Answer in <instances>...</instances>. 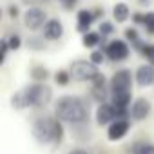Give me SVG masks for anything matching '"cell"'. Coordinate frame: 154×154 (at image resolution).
Wrapping results in <instances>:
<instances>
[{"mask_svg": "<svg viewBox=\"0 0 154 154\" xmlns=\"http://www.w3.org/2000/svg\"><path fill=\"white\" fill-rule=\"evenodd\" d=\"M93 15H94V20L96 22H102L103 20V17H105V11H103V8H93Z\"/></svg>", "mask_w": 154, "mask_h": 154, "instance_id": "obj_31", "label": "cell"}, {"mask_svg": "<svg viewBox=\"0 0 154 154\" xmlns=\"http://www.w3.org/2000/svg\"><path fill=\"white\" fill-rule=\"evenodd\" d=\"M69 72H71V78L74 82H93L96 76L102 72L98 69V65H94L91 60H72L69 65Z\"/></svg>", "mask_w": 154, "mask_h": 154, "instance_id": "obj_5", "label": "cell"}, {"mask_svg": "<svg viewBox=\"0 0 154 154\" xmlns=\"http://www.w3.org/2000/svg\"><path fill=\"white\" fill-rule=\"evenodd\" d=\"M94 120H96V125H98V127H109L112 122L118 120L116 107H114L111 102L98 105L96 111H94Z\"/></svg>", "mask_w": 154, "mask_h": 154, "instance_id": "obj_9", "label": "cell"}, {"mask_svg": "<svg viewBox=\"0 0 154 154\" xmlns=\"http://www.w3.org/2000/svg\"><path fill=\"white\" fill-rule=\"evenodd\" d=\"M123 40H125L131 47H134V45H136V44H140L143 38L140 36V33H138L136 26H129V27H125V31H123Z\"/></svg>", "mask_w": 154, "mask_h": 154, "instance_id": "obj_20", "label": "cell"}, {"mask_svg": "<svg viewBox=\"0 0 154 154\" xmlns=\"http://www.w3.org/2000/svg\"><path fill=\"white\" fill-rule=\"evenodd\" d=\"M62 123H69L71 127L89 125L91 105L84 96L78 94H63L54 102V114Z\"/></svg>", "mask_w": 154, "mask_h": 154, "instance_id": "obj_1", "label": "cell"}, {"mask_svg": "<svg viewBox=\"0 0 154 154\" xmlns=\"http://www.w3.org/2000/svg\"><path fill=\"white\" fill-rule=\"evenodd\" d=\"M53 78H54V84H56V85H60V87H67V85H69V82L72 80V78H71L69 69H58V71L53 74Z\"/></svg>", "mask_w": 154, "mask_h": 154, "instance_id": "obj_21", "label": "cell"}, {"mask_svg": "<svg viewBox=\"0 0 154 154\" xmlns=\"http://www.w3.org/2000/svg\"><path fill=\"white\" fill-rule=\"evenodd\" d=\"M129 131H131V120H116L107 127V140L120 141L129 134Z\"/></svg>", "mask_w": 154, "mask_h": 154, "instance_id": "obj_13", "label": "cell"}, {"mask_svg": "<svg viewBox=\"0 0 154 154\" xmlns=\"http://www.w3.org/2000/svg\"><path fill=\"white\" fill-rule=\"evenodd\" d=\"M131 17H132L131 8H129L125 2H116V4L112 6V18H114L116 24H123V22H127Z\"/></svg>", "mask_w": 154, "mask_h": 154, "instance_id": "obj_15", "label": "cell"}, {"mask_svg": "<svg viewBox=\"0 0 154 154\" xmlns=\"http://www.w3.org/2000/svg\"><path fill=\"white\" fill-rule=\"evenodd\" d=\"M60 4L63 6V9H65V11H72V9L76 8V4H78V0H62Z\"/></svg>", "mask_w": 154, "mask_h": 154, "instance_id": "obj_32", "label": "cell"}, {"mask_svg": "<svg viewBox=\"0 0 154 154\" xmlns=\"http://www.w3.org/2000/svg\"><path fill=\"white\" fill-rule=\"evenodd\" d=\"M89 60L94 63V65H102L105 60H107V56H105V53L102 51V49H94V51H91V54H89Z\"/></svg>", "mask_w": 154, "mask_h": 154, "instance_id": "obj_27", "label": "cell"}, {"mask_svg": "<svg viewBox=\"0 0 154 154\" xmlns=\"http://www.w3.org/2000/svg\"><path fill=\"white\" fill-rule=\"evenodd\" d=\"M131 20H132V24H134V26H143V20H145V13H140V11H136V13H132Z\"/></svg>", "mask_w": 154, "mask_h": 154, "instance_id": "obj_30", "label": "cell"}, {"mask_svg": "<svg viewBox=\"0 0 154 154\" xmlns=\"http://www.w3.org/2000/svg\"><path fill=\"white\" fill-rule=\"evenodd\" d=\"M134 82L138 87L145 89L154 85V67L150 63H141L136 71H134Z\"/></svg>", "mask_w": 154, "mask_h": 154, "instance_id": "obj_12", "label": "cell"}, {"mask_svg": "<svg viewBox=\"0 0 154 154\" xmlns=\"http://www.w3.org/2000/svg\"><path fill=\"white\" fill-rule=\"evenodd\" d=\"M67 154H91L87 149H80V147H76V149H71Z\"/></svg>", "mask_w": 154, "mask_h": 154, "instance_id": "obj_33", "label": "cell"}, {"mask_svg": "<svg viewBox=\"0 0 154 154\" xmlns=\"http://www.w3.org/2000/svg\"><path fill=\"white\" fill-rule=\"evenodd\" d=\"M40 2H51V0H40Z\"/></svg>", "mask_w": 154, "mask_h": 154, "instance_id": "obj_36", "label": "cell"}, {"mask_svg": "<svg viewBox=\"0 0 154 154\" xmlns=\"http://www.w3.org/2000/svg\"><path fill=\"white\" fill-rule=\"evenodd\" d=\"M89 96L93 102H96L98 105L111 102V89H109V80L105 78V74L100 72L96 78L91 82V89H89Z\"/></svg>", "mask_w": 154, "mask_h": 154, "instance_id": "obj_6", "label": "cell"}, {"mask_svg": "<svg viewBox=\"0 0 154 154\" xmlns=\"http://www.w3.org/2000/svg\"><path fill=\"white\" fill-rule=\"evenodd\" d=\"M102 38H103V36H102L98 31H89V33L82 35V45L87 47V49H93V51H94V47H100Z\"/></svg>", "mask_w": 154, "mask_h": 154, "instance_id": "obj_18", "label": "cell"}, {"mask_svg": "<svg viewBox=\"0 0 154 154\" xmlns=\"http://www.w3.org/2000/svg\"><path fill=\"white\" fill-rule=\"evenodd\" d=\"M49 76H51V72L45 65H33L29 69V78L36 84H45Z\"/></svg>", "mask_w": 154, "mask_h": 154, "instance_id": "obj_16", "label": "cell"}, {"mask_svg": "<svg viewBox=\"0 0 154 154\" xmlns=\"http://www.w3.org/2000/svg\"><path fill=\"white\" fill-rule=\"evenodd\" d=\"M150 112H152V103L145 96L136 98L131 105V120L134 122H145L150 116Z\"/></svg>", "mask_w": 154, "mask_h": 154, "instance_id": "obj_10", "label": "cell"}, {"mask_svg": "<svg viewBox=\"0 0 154 154\" xmlns=\"http://www.w3.org/2000/svg\"><path fill=\"white\" fill-rule=\"evenodd\" d=\"M20 2H22V4H26L27 8H33L36 2H40V0H20Z\"/></svg>", "mask_w": 154, "mask_h": 154, "instance_id": "obj_34", "label": "cell"}, {"mask_svg": "<svg viewBox=\"0 0 154 154\" xmlns=\"http://www.w3.org/2000/svg\"><path fill=\"white\" fill-rule=\"evenodd\" d=\"M6 40H8V44H9V49H11V51H18V49L24 45V38H22V35H20V33H11V35H8V36H6Z\"/></svg>", "mask_w": 154, "mask_h": 154, "instance_id": "obj_24", "label": "cell"}, {"mask_svg": "<svg viewBox=\"0 0 154 154\" xmlns=\"http://www.w3.org/2000/svg\"><path fill=\"white\" fill-rule=\"evenodd\" d=\"M132 85H134V72L131 69H118L109 78L111 103L118 111H131V105L134 102Z\"/></svg>", "mask_w": 154, "mask_h": 154, "instance_id": "obj_3", "label": "cell"}, {"mask_svg": "<svg viewBox=\"0 0 154 154\" xmlns=\"http://www.w3.org/2000/svg\"><path fill=\"white\" fill-rule=\"evenodd\" d=\"M131 49H132V47H131L123 38H112L103 53H105V56H107L109 62L120 63V62H125V60L131 56Z\"/></svg>", "mask_w": 154, "mask_h": 154, "instance_id": "obj_8", "label": "cell"}, {"mask_svg": "<svg viewBox=\"0 0 154 154\" xmlns=\"http://www.w3.org/2000/svg\"><path fill=\"white\" fill-rule=\"evenodd\" d=\"M9 44H8V40L6 38H2L0 40V63H6V60H8V54H9Z\"/></svg>", "mask_w": 154, "mask_h": 154, "instance_id": "obj_28", "label": "cell"}, {"mask_svg": "<svg viewBox=\"0 0 154 154\" xmlns=\"http://www.w3.org/2000/svg\"><path fill=\"white\" fill-rule=\"evenodd\" d=\"M143 27H145V33H147V35L154 36V11H147V13H145Z\"/></svg>", "mask_w": 154, "mask_h": 154, "instance_id": "obj_26", "label": "cell"}, {"mask_svg": "<svg viewBox=\"0 0 154 154\" xmlns=\"http://www.w3.org/2000/svg\"><path fill=\"white\" fill-rule=\"evenodd\" d=\"M140 56L141 58H145L147 60V63H150L152 67H154V44H145L143 45V49L140 51Z\"/></svg>", "mask_w": 154, "mask_h": 154, "instance_id": "obj_25", "label": "cell"}, {"mask_svg": "<svg viewBox=\"0 0 154 154\" xmlns=\"http://www.w3.org/2000/svg\"><path fill=\"white\" fill-rule=\"evenodd\" d=\"M24 98L27 103V109H45L53 102V89L47 84H27L24 89Z\"/></svg>", "mask_w": 154, "mask_h": 154, "instance_id": "obj_4", "label": "cell"}, {"mask_svg": "<svg viewBox=\"0 0 154 154\" xmlns=\"http://www.w3.org/2000/svg\"><path fill=\"white\" fill-rule=\"evenodd\" d=\"M140 2H143V4H147V2H149V0H140Z\"/></svg>", "mask_w": 154, "mask_h": 154, "instance_id": "obj_35", "label": "cell"}, {"mask_svg": "<svg viewBox=\"0 0 154 154\" xmlns=\"http://www.w3.org/2000/svg\"><path fill=\"white\" fill-rule=\"evenodd\" d=\"M26 47L33 53H42V51L47 49V42H45L44 36H29L26 40Z\"/></svg>", "mask_w": 154, "mask_h": 154, "instance_id": "obj_19", "label": "cell"}, {"mask_svg": "<svg viewBox=\"0 0 154 154\" xmlns=\"http://www.w3.org/2000/svg\"><path fill=\"white\" fill-rule=\"evenodd\" d=\"M98 33L102 35V36H112L114 33H116V27H114V24L111 22V20H102L100 24H98Z\"/></svg>", "mask_w": 154, "mask_h": 154, "instance_id": "obj_23", "label": "cell"}, {"mask_svg": "<svg viewBox=\"0 0 154 154\" xmlns=\"http://www.w3.org/2000/svg\"><path fill=\"white\" fill-rule=\"evenodd\" d=\"M60 2H62V0H60Z\"/></svg>", "mask_w": 154, "mask_h": 154, "instance_id": "obj_37", "label": "cell"}, {"mask_svg": "<svg viewBox=\"0 0 154 154\" xmlns=\"http://www.w3.org/2000/svg\"><path fill=\"white\" fill-rule=\"evenodd\" d=\"M8 17H9L11 20H17V18L20 17V6L9 4V6H8Z\"/></svg>", "mask_w": 154, "mask_h": 154, "instance_id": "obj_29", "label": "cell"}, {"mask_svg": "<svg viewBox=\"0 0 154 154\" xmlns=\"http://www.w3.org/2000/svg\"><path fill=\"white\" fill-rule=\"evenodd\" d=\"M11 107L15 111H24L27 109V103H26V98H24V93L22 91H17L13 96H11Z\"/></svg>", "mask_w": 154, "mask_h": 154, "instance_id": "obj_22", "label": "cell"}, {"mask_svg": "<svg viewBox=\"0 0 154 154\" xmlns=\"http://www.w3.org/2000/svg\"><path fill=\"white\" fill-rule=\"evenodd\" d=\"M131 154H154V143L145 140H136L131 143Z\"/></svg>", "mask_w": 154, "mask_h": 154, "instance_id": "obj_17", "label": "cell"}, {"mask_svg": "<svg viewBox=\"0 0 154 154\" xmlns=\"http://www.w3.org/2000/svg\"><path fill=\"white\" fill-rule=\"evenodd\" d=\"M22 20H24V26L26 29L29 31H40L44 29V26L47 24L49 17L45 13V9L38 8V6H33V8H27L22 15Z\"/></svg>", "mask_w": 154, "mask_h": 154, "instance_id": "obj_7", "label": "cell"}, {"mask_svg": "<svg viewBox=\"0 0 154 154\" xmlns=\"http://www.w3.org/2000/svg\"><path fill=\"white\" fill-rule=\"evenodd\" d=\"M31 136L38 145L60 147L65 138V127L56 116H36L31 123Z\"/></svg>", "mask_w": 154, "mask_h": 154, "instance_id": "obj_2", "label": "cell"}, {"mask_svg": "<svg viewBox=\"0 0 154 154\" xmlns=\"http://www.w3.org/2000/svg\"><path fill=\"white\" fill-rule=\"evenodd\" d=\"M94 15H93V9H78L76 13V31L85 35L91 31V26L94 24Z\"/></svg>", "mask_w": 154, "mask_h": 154, "instance_id": "obj_14", "label": "cell"}, {"mask_svg": "<svg viewBox=\"0 0 154 154\" xmlns=\"http://www.w3.org/2000/svg\"><path fill=\"white\" fill-rule=\"evenodd\" d=\"M63 33H65V29H63V24L60 18H49L42 29V36L45 38V42H58L63 36Z\"/></svg>", "mask_w": 154, "mask_h": 154, "instance_id": "obj_11", "label": "cell"}]
</instances>
